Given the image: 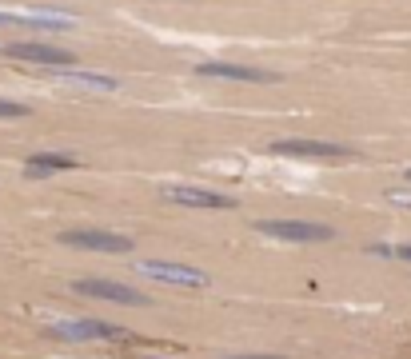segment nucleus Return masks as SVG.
<instances>
[{"label": "nucleus", "instance_id": "obj_1", "mask_svg": "<svg viewBox=\"0 0 411 359\" xmlns=\"http://www.w3.org/2000/svg\"><path fill=\"white\" fill-rule=\"evenodd\" d=\"M256 228L272 240H292V244H320V240L336 235L327 223H308V220H260Z\"/></svg>", "mask_w": 411, "mask_h": 359}, {"label": "nucleus", "instance_id": "obj_2", "mask_svg": "<svg viewBox=\"0 0 411 359\" xmlns=\"http://www.w3.org/2000/svg\"><path fill=\"white\" fill-rule=\"evenodd\" d=\"M60 244L64 248H84V252H132V240L128 235H116V232H100V228H72V232H60Z\"/></svg>", "mask_w": 411, "mask_h": 359}, {"label": "nucleus", "instance_id": "obj_3", "mask_svg": "<svg viewBox=\"0 0 411 359\" xmlns=\"http://www.w3.org/2000/svg\"><path fill=\"white\" fill-rule=\"evenodd\" d=\"M76 292L80 296H92V299H112V303H136V308H144L148 303V296L144 292H136V287H124L116 284V280H76Z\"/></svg>", "mask_w": 411, "mask_h": 359}, {"label": "nucleus", "instance_id": "obj_4", "mask_svg": "<svg viewBox=\"0 0 411 359\" xmlns=\"http://www.w3.org/2000/svg\"><path fill=\"white\" fill-rule=\"evenodd\" d=\"M164 200L168 204H184V208H236L232 196H220V192L192 188V184H168L164 188Z\"/></svg>", "mask_w": 411, "mask_h": 359}, {"label": "nucleus", "instance_id": "obj_5", "mask_svg": "<svg viewBox=\"0 0 411 359\" xmlns=\"http://www.w3.org/2000/svg\"><path fill=\"white\" fill-rule=\"evenodd\" d=\"M275 156H308V160H344L351 156L344 144H324V140H275Z\"/></svg>", "mask_w": 411, "mask_h": 359}, {"label": "nucleus", "instance_id": "obj_6", "mask_svg": "<svg viewBox=\"0 0 411 359\" xmlns=\"http://www.w3.org/2000/svg\"><path fill=\"white\" fill-rule=\"evenodd\" d=\"M140 275H156L164 284H176V287H204L208 275L200 268H188V263H160V260H144L140 263Z\"/></svg>", "mask_w": 411, "mask_h": 359}, {"label": "nucleus", "instance_id": "obj_7", "mask_svg": "<svg viewBox=\"0 0 411 359\" xmlns=\"http://www.w3.org/2000/svg\"><path fill=\"white\" fill-rule=\"evenodd\" d=\"M4 56L13 60H25V64H44V68H72V52L64 48H48V44H8Z\"/></svg>", "mask_w": 411, "mask_h": 359}, {"label": "nucleus", "instance_id": "obj_8", "mask_svg": "<svg viewBox=\"0 0 411 359\" xmlns=\"http://www.w3.org/2000/svg\"><path fill=\"white\" fill-rule=\"evenodd\" d=\"M196 72L200 76H220V80H244V84H268V80H275V76L263 72V68H248V64H232V60H204Z\"/></svg>", "mask_w": 411, "mask_h": 359}, {"label": "nucleus", "instance_id": "obj_9", "mask_svg": "<svg viewBox=\"0 0 411 359\" xmlns=\"http://www.w3.org/2000/svg\"><path fill=\"white\" fill-rule=\"evenodd\" d=\"M52 332L64 335V339H120L124 327L104 323V320H68V323H56Z\"/></svg>", "mask_w": 411, "mask_h": 359}, {"label": "nucleus", "instance_id": "obj_10", "mask_svg": "<svg viewBox=\"0 0 411 359\" xmlns=\"http://www.w3.org/2000/svg\"><path fill=\"white\" fill-rule=\"evenodd\" d=\"M60 168H76V156H68V152H37V156L25 164V172H28V176L60 172Z\"/></svg>", "mask_w": 411, "mask_h": 359}, {"label": "nucleus", "instance_id": "obj_11", "mask_svg": "<svg viewBox=\"0 0 411 359\" xmlns=\"http://www.w3.org/2000/svg\"><path fill=\"white\" fill-rule=\"evenodd\" d=\"M60 76L68 80V84H80V88H104V92L120 88L116 76H104V72H76V68H60Z\"/></svg>", "mask_w": 411, "mask_h": 359}, {"label": "nucleus", "instance_id": "obj_12", "mask_svg": "<svg viewBox=\"0 0 411 359\" xmlns=\"http://www.w3.org/2000/svg\"><path fill=\"white\" fill-rule=\"evenodd\" d=\"M20 116H28L25 104H16V100H0V120H20Z\"/></svg>", "mask_w": 411, "mask_h": 359}, {"label": "nucleus", "instance_id": "obj_13", "mask_svg": "<svg viewBox=\"0 0 411 359\" xmlns=\"http://www.w3.org/2000/svg\"><path fill=\"white\" fill-rule=\"evenodd\" d=\"M387 200H391V204H403V208H411V188H391V192H387Z\"/></svg>", "mask_w": 411, "mask_h": 359}, {"label": "nucleus", "instance_id": "obj_14", "mask_svg": "<svg viewBox=\"0 0 411 359\" xmlns=\"http://www.w3.org/2000/svg\"><path fill=\"white\" fill-rule=\"evenodd\" d=\"M379 252H391V256H399V260H411V244H403V248H379Z\"/></svg>", "mask_w": 411, "mask_h": 359}, {"label": "nucleus", "instance_id": "obj_15", "mask_svg": "<svg viewBox=\"0 0 411 359\" xmlns=\"http://www.w3.org/2000/svg\"><path fill=\"white\" fill-rule=\"evenodd\" d=\"M0 25H20V13H0Z\"/></svg>", "mask_w": 411, "mask_h": 359}, {"label": "nucleus", "instance_id": "obj_16", "mask_svg": "<svg viewBox=\"0 0 411 359\" xmlns=\"http://www.w3.org/2000/svg\"><path fill=\"white\" fill-rule=\"evenodd\" d=\"M224 359H284V355H224Z\"/></svg>", "mask_w": 411, "mask_h": 359}, {"label": "nucleus", "instance_id": "obj_17", "mask_svg": "<svg viewBox=\"0 0 411 359\" xmlns=\"http://www.w3.org/2000/svg\"><path fill=\"white\" fill-rule=\"evenodd\" d=\"M407 184H411V172H407Z\"/></svg>", "mask_w": 411, "mask_h": 359}, {"label": "nucleus", "instance_id": "obj_18", "mask_svg": "<svg viewBox=\"0 0 411 359\" xmlns=\"http://www.w3.org/2000/svg\"><path fill=\"white\" fill-rule=\"evenodd\" d=\"M148 359H152V355H148Z\"/></svg>", "mask_w": 411, "mask_h": 359}]
</instances>
